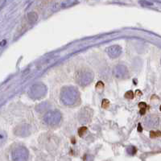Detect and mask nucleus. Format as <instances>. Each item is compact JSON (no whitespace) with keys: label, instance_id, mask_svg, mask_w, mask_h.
<instances>
[{"label":"nucleus","instance_id":"423d86ee","mask_svg":"<svg viewBox=\"0 0 161 161\" xmlns=\"http://www.w3.org/2000/svg\"><path fill=\"white\" fill-rule=\"evenodd\" d=\"M114 74L118 79H125L129 76L128 69L125 66L118 65L114 68Z\"/></svg>","mask_w":161,"mask_h":161},{"label":"nucleus","instance_id":"f3484780","mask_svg":"<svg viewBox=\"0 0 161 161\" xmlns=\"http://www.w3.org/2000/svg\"><path fill=\"white\" fill-rule=\"evenodd\" d=\"M87 131V127L86 126H82L78 130V135L79 136H83V135L86 133V131Z\"/></svg>","mask_w":161,"mask_h":161},{"label":"nucleus","instance_id":"a211bd4d","mask_svg":"<svg viewBox=\"0 0 161 161\" xmlns=\"http://www.w3.org/2000/svg\"><path fill=\"white\" fill-rule=\"evenodd\" d=\"M150 136H151V138H154V137L161 136V132H160V131H151V132H150Z\"/></svg>","mask_w":161,"mask_h":161},{"label":"nucleus","instance_id":"ddd939ff","mask_svg":"<svg viewBox=\"0 0 161 161\" xmlns=\"http://www.w3.org/2000/svg\"><path fill=\"white\" fill-rule=\"evenodd\" d=\"M139 3L143 6H151L153 5V2H151L150 0H140Z\"/></svg>","mask_w":161,"mask_h":161},{"label":"nucleus","instance_id":"0eeeda50","mask_svg":"<svg viewBox=\"0 0 161 161\" xmlns=\"http://www.w3.org/2000/svg\"><path fill=\"white\" fill-rule=\"evenodd\" d=\"M92 116V110L88 107H85L84 109H82L79 114V120L81 122H88L90 121Z\"/></svg>","mask_w":161,"mask_h":161},{"label":"nucleus","instance_id":"9b49d317","mask_svg":"<svg viewBox=\"0 0 161 161\" xmlns=\"http://www.w3.org/2000/svg\"><path fill=\"white\" fill-rule=\"evenodd\" d=\"M78 0H66L65 3H63V6H72V5H74L76 3H78Z\"/></svg>","mask_w":161,"mask_h":161},{"label":"nucleus","instance_id":"20e7f679","mask_svg":"<svg viewBox=\"0 0 161 161\" xmlns=\"http://www.w3.org/2000/svg\"><path fill=\"white\" fill-rule=\"evenodd\" d=\"M46 93V87L43 84H36L31 88L30 94L35 98H40Z\"/></svg>","mask_w":161,"mask_h":161},{"label":"nucleus","instance_id":"9d476101","mask_svg":"<svg viewBox=\"0 0 161 161\" xmlns=\"http://www.w3.org/2000/svg\"><path fill=\"white\" fill-rule=\"evenodd\" d=\"M28 17L29 20L32 21V22H36V21L37 20V19H38V16H37L36 13H35V12L29 13L28 15Z\"/></svg>","mask_w":161,"mask_h":161},{"label":"nucleus","instance_id":"6ab92c4d","mask_svg":"<svg viewBox=\"0 0 161 161\" xmlns=\"http://www.w3.org/2000/svg\"><path fill=\"white\" fill-rule=\"evenodd\" d=\"M127 151H128L129 154H131V155H134V154L136 153V148H135V147H129V148L127 149Z\"/></svg>","mask_w":161,"mask_h":161},{"label":"nucleus","instance_id":"f257e3e1","mask_svg":"<svg viewBox=\"0 0 161 161\" xmlns=\"http://www.w3.org/2000/svg\"><path fill=\"white\" fill-rule=\"evenodd\" d=\"M79 99L78 90L74 86H66L61 90V101L66 106L74 105Z\"/></svg>","mask_w":161,"mask_h":161},{"label":"nucleus","instance_id":"6e6552de","mask_svg":"<svg viewBox=\"0 0 161 161\" xmlns=\"http://www.w3.org/2000/svg\"><path fill=\"white\" fill-rule=\"evenodd\" d=\"M122 49L119 45H112L107 49V53L111 58H117L122 54Z\"/></svg>","mask_w":161,"mask_h":161},{"label":"nucleus","instance_id":"7ed1b4c3","mask_svg":"<svg viewBox=\"0 0 161 161\" xmlns=\"http://www.w3.org/2000/svg\"><path fill=\"white\" fill-rule=\"evenodd\" d=\"M61 114L58 110H52L44 116V121L49 126H54L59 124L61 120Z\"/></svg>","mask_w":161,"mask_h":161},{"label":"nucleus","instance_id":"4be33fe9","mask_svg":"<svg viewBox=\"0 0 161 161\" xmlns=\"http://www.w3.org/2000/svg\"><path fill=\"white\" fill-rule=\"evenodd\" d=\"M159 109H160V110H161V106H160V108H159Z\"/></svg>","mask_w":161,"mask_h":161},{"label":"nucleus","instance_id":"f03ea898","mask_svg":"<svg viewBox=\"0 0 161 161\" xmlns=\"http://www.w3.org/2000/svg\"><path fill=\"white\" fill-rule=\"evenodd\" d=\"M94 79V74L93 72L87 69H83L78 72L76 75V82L79 84L80 86H86L91 83Z\"/></svg>","mask_w":161,"mask_h":161},{"label":"nucleus","instance_id":"1a4fd4ad","mask_svg":"<svg viewBox=\"0 0 161 161\" xmlns=\"http://www.w3.org/2000/svg\"><path fill=\"white\" fill-rule=\"evenodd\" d=\"M146 124L148 126H155L158 124V118L155 116H151L146 120Z\"/></svg>","mask_w":161,"mask_h":161},{"label":"nucleus","instance_id":"412c9836","mask_svg":"<svg viewBox=\"0 0 161 161\" xmlns=\"http://www.w3.org/2000/svg\"><path fill=\"white\" fill-rule=\"evenodd\" d=\"M6 40L2 41V42H1V46H3V44H6Z\"/></svg>","mask_w":161,"mask_h":161},{"label":"nucleus","instance_id":"4468645a","mask_svg":"<svg viewBox=\"0 0 161 161\" xmlns=\"http://www.w3.org/2000/svg\"><path fill=\"white\" fill-rule=\"evenodd\" d=\"M110 106V101L107 99H103L102 102V107L103 109H107Z\"/></svg>","mask_w":161,"mask_h":161},{"label":"nucleus","instance_id":"aec40b11","mask_svg":"<svg viewBox=\"0 0 161 161\" xmlns=\"http://www.w3.org/2000/svg\"><path fill=\"white\" fill-rule=\"evenodd\" d=\"M138 131H139V132H140V131H142V126H141L140 124L138 125Z\"/></svg>","mask_w":161,"mask_h":161},{"label":"nucleus","instance_id":"dca6fc26","mask_svg":"<svg viewBox=\"0 0 161 161\" xmlns=\"http://www.w3.org/2000/svg\"><path fill=\"white\" fill-rule=\"evenodd\" d=\"M134 97H135V94H134V92L131 91V90L126 92V94H125V98H129V99H133Z\"/></svg>","mask_w":161,"mask_h":161},{"label":"nucleus","instance_id":"39448f33","mask_svg":"<svg viewBox=\"0 0 161 161\" xmlns=\"http://www.w3.org/2000/svg\"><path fill=\"white\" fill-rule=\"evenodd\" d=\"M28 152L23 147H19L12 151V159L14 160H25L28 159Z\"/></svg>","mask_w":161,"mask_h":161},{"label":"nucleus","instance_id":"2eb2a0df","mask_svg":"<svg viewBox=\"0 0 161 161\" xmlns=\"http://www.w3.org/2000/svg\"><path fill=\"white\" fill-rule=\"evenodd\" d=\"M96 90H98V91H102L103 89H104V84L102 82H98L96 85Z\"/></svg>","mask_w":161,"mask_h":161},{"label":"nucleus","instance_id":"f8f14e48","mask_svg":"<svg viewBox=\"0 0 161 161\" xmlns=\"http://www.w3.org/2000/svg\"><path fill=\"white\" fill-rule=\"evenodd\" d=\"M139 107L140 108V114H144L146 112V110H147V104L145 102H140L139 104Z\"/></svg>","mask_w":161,"mask_h":161}]
</instances>
